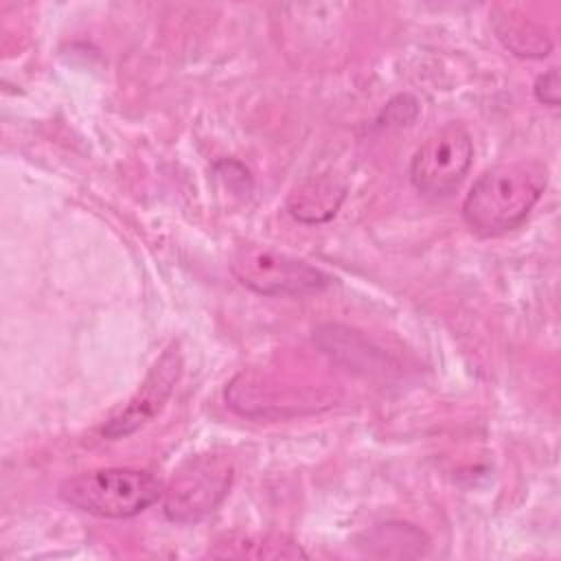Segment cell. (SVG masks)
<instances>
[{"label": "cell", "instance_id": "6da1fadb", "mask_svg": "<svg viewBox=\"0 0 561 561\" xmlns=\"http://www.w3.org/2000/svg\"><path fill=\"white\" fill-rule=\"evenodd\" d=\"M548 184V169L539 160H513L486 169L462 202L467 226L495 237L517 228L539 202Z\"/></svg>", "mask_w": 561, "mask_h": 561}, {"label": "cell", "instance_id": "7a4b0ae2", "mask_svg": "<svg viewBox=\"0 0 561 561\" xmlns=\"http://www.w3.org/2000/svg\"><path fill=\"white\" fill-rule=\"evenodd\" d=\"M66 504L107 519H127L162 497V484L142 469L110 467L68 478L59 486Z\"/></svg>", "mask_w": 561, "mask_h": 561}, {"label": "cell", "instance_id": "3957f363", "mask_svg": "<svg viewBox=\"0 0 561 561\" xmlns=\"http://www.w3.org/2000/svg\"><path fill=\"white\" fill-rule=\"evenodd\" d=\"M232 471V462L226 456H193L173 473L167 491H162L164 515L175 524L204 519L228 495Z\"/></svg>", "mask_w": 561, "mask_h": 561}, {"label": "cell", "instance_id": "277c9868", "mask_svg": "<svg viewBox=\"0 0 561 561\" xmlns=\"http://www.w3.org/2000/svg\"><path fill=\"white\" fill-rule=\"evenodd\" d=\"M230 270L241 285L265 296L309 294L329 285V278L320 270L252 243L239 245L232 252Z\"/></svg>", "mask_w": 561, "mask_h": 561}, {"label": "cell", "instance_id": "5b68a950", "mask_svg": "<svg viewBox=\"0 0 561 561\" xmlns=\"http://www.w3.org/2000/svg\"><path fill=\"white\" fill-rule=\"evenodd\" d=\"M471 158L473 145L469 131L460 123H449L425 138L414 151L410 162V180L423 195H449L465 180Z\"/></svg>", "mask_w": 561, "mask_h": 561}, {"label": "cell", "instance_id": "8992f818", "mask_svg": "<svg viewBox=\"0 0 561 561\" xmlns=\"http://www.w3.org/2000/svg\"><path fill=\"white\" fill-rule=\"evenodd\" d=\"M180 375L182 353L178 344H171L151 366V370L147 373L145 381L140 383L138 392L129 399V403L103 425V436L112 440L125 438L145 427L149 421H153L164 408L167 399L171 397Z\"/></svg>", "mask_w": 561, "mask_h": 561}, {"label": "cell", "instance_id": "52a82bcc", "mask_svg": "<svg viewBox=\"0 0 561 561\" xmlns=\"http://www.w3.org/2000/svg\"><path fill=\"white\" fill-rule=\"evenodd\" d=\"M344 199V184L335 178H313L298 188L287 199L289 213L305 224H320L331 219Z\"/></svg>", "mask_w": 561, "mask_h": 561}, {"label": "cell", "instance_id": "ba28073f", "mask_svg": "<svg viewBox=\"0 0 561 561\" xmlns=\"http://www.w3.org/2000/svg\"><path fill=\"white\" fill-rule=\"evenodd\" d=\"M497 35L506 44V48L522 57H546L552 46L548 35L530 22H506V28H497Z\"/></svg>", "mask_w": 561, "mask_h": 561}, {"label": "cell", "instance_id": "9c48e42d", "mask_svg": "<svg viewBox=\"0 0 561 561\" xmlns=\"http://www.w3.org/2000/svg\"><path fill=\"white\" fill-rule=\"evenodd\" d=\"M533 90H535V99L539 103L557 107L559 105V72H557V68H550L548 72L539 75Z\"/></svg>", "mask_w": 561, "mask_h": 561}, {"label": "cell", "instance_id": "30bf717a", "mask_svg": "<svg viewBox=\"0 0 561 561\" xmlns=\"http://www.w3.org/2000/svg\"><path fill=\"white\" fill-rule=\"evenodd\" d=\"M403 101H405V94H401V96L392 99V101L386 105V110H383V118H386V123H388V125H405L408 121H412V118H414L412 114H405V107H414V105H416V101H414V99H410V101H408V105L401 110Z\"/></svg>", "mask_w": 561, "mask_h": 561}]
</instances>
